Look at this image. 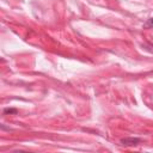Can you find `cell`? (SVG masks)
Instances as JSON below:
<instances>
[{
	"instance_id": "cell-1",
	"label": "cell",
	"mask_w": 153,
	"mask_h": 153,
	"mask_svg": "<svg viewBox=\"0 0 153 153\" xmlns=\"http://www.w3.org/2000/svg\"><path fill=\"white\" fill-rule=\"evenodd\" d=\"M141 142V139L139 137H124L121 140V143L123 146H136Z\"/></svg>"
},
{
	"instance_id": "cell-2",
	"label": "cell",
	"mask_w": 153,
	"mask_h": 153,
	"mask_svg": "<svg viewBox=\"0 0 153 153\" xmlns=\"http://www.w3.org/2000/svg\"><path fill=\"white\" fill-rule=\"evenodd\" d=\"M4 114H5V115H7V114H17V109L6 108V109H4Z\"/></svg>"
},
{
	"instance_id": "cell-3",
	"label": "cell",
	"mask_w": 153,
	"mask_h": 153,
	"mask_svg": "<svg viewBox=\"0 0 153 153\" xmlns=\"http://www.w3.org/2000/svg\"><path fill=\"white\" fill-rule=\"evenodd\" d=\"M145 27H153V17H152V18H149V19L146 22Z\"/></svg>"
}]
</instances>
